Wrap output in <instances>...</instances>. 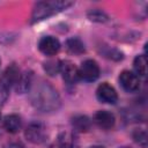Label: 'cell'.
<instances>
[{
	"mask_svg": "<svg viewBox=\"0 0 148 148\" xmlns=\"http://www.w3.org/2000/svg\"><path fill=\"white\" fill-rule=\"evenodd\" d=\"M87 16L90 21H94V22H98V23H104V22H108L109 21V16L108 14L102 10V9H90L88 13H87Z\"/></svg>",
	"mask_w": 148,
	"mask_h": 148,
	"instance_id": "e0dca14e",
	"label": "cell"
},
{
	"mask_svg": "<svg viewBox=\"0 0 148 148\" xmlns=\"http://www.w3.org/2000/svg\"><path fill=\"white\" fill-rule=\"evenodd\" d=\"M32 84V74L31 72H25L23 74H20V77L15 84L16 91L20 94L27 92Z\"/></svg>",
	"mask_w": 148,
	"mask_h": 148,
	"instance_id": "9a60e30c",
	"label": "cell"
},
{
	"mask_svg": "<svg viewBox=\"0 0 148 148\" xmlns=\"http://www.w3.org/2000/svg\"><path fill=\"white\" fill-rule=\"evenodd\" d=\"M72 5H73L72 1H39L35 3L32 8L30 21L31 23L43 21L62 10H66Z\"/></svg>",
	"mask_w": 148,
	"mask_h": 148,
	"instance_id": "7a4b0ae2",
	"label": "cell"
},
{
	"mask_svg": "<svg viewBox=\"0 0 148 148\" xmlns=\"http://www.w3.org/2000/svg\"><path fill=\"white\" fill-rule=\"evenodd\" d=\"M8 97V88H6L1 82H0V105L3 104V102Z\"/></svg>",
	"mask_w": 148,
	"mask_h": 148,
	"instance_id": "44dd1931",
	"label": "cell"
},
{
	"mask_svg": "<svg viewBox=\"0 0 148 148\" xmlns=\"http://www.w3.org/2000/svg\"><path fill=\"white\" fill-rule=\"evenodd\" d=\"M76 138L72 132H62L58 136V148H76Z\"/></svg>",
	"mask_w": 148,
	"mask_h": 148,
	"instance_id": "5bb4252c",
	"label": "cell"
},
{
	"mask_svg": "<svg viewBox=\"0 0 148 148\" xmlns=\"http://www.w3.org/2000/svg\"><path fill=\"white\" fill-rule=\"evenodd\" d=\"M96 97L99 102L105 104H116L118 101V94L116 89L108 82H103L97 87Z\"/></svg>",
	"mask_w": 148,
	"mask_h": 148,
	"instance_id": "52a82bcc",
	"label": "cell"
},
{
	"mask_svg": "<svg viewBox=\"0 0 148 148\" xmlns=\"http://www.w3.org/2000/svg\"><path fill=\"white\" fill-rule=\"evenodd\" d=\"M18 77H20V71H18V68H17L15 65H12V66H9V67L6 69L1 83H2L6 88H9L10 86H15V84H16Z\"/></svg>",
	"mask_w": 148,
	"mask_h": 148,
	"instance_id": "4fadbf2b",
	"label": "cell"
},
{
	"mask_svg": "<svg viewBox=\"0 0 148 148\" xmlns=\"http://www.w3.org/2000/svg\"><path fill=\"white\" fill-rule=\"evenodd\" d=\"M21 126H22V120L18 114L12 113L6 116L3 119V128L8 133H12V134L17 133L21 130Z\"/></svg>",
	"mask_w": 148,
	"mask_h": 148,
	"instance_id": "8fae6325",
	"label": "cell"
},
{
	"mask_svg": "<svg viewBox=\"0 0 148 148\" xmlns=\"http://www.w3.org/2000/svg\"><path fill=\"white\" fill-rule=\"evenodd\" d=\"M60 47V42L54 36H43L38 42V50L47 57L56 56L59 52Z\"/></svg>",
	"mask_w": 148,
	"mask_h": 148,
	"instance_id": "8992f818",
	"label": "cell"
},
{
	"mask_svg": "<svg viewBox=\"0 0 148 148\" xmlns=\"http://www.w3.org/2000/svg\"><path fill=\"white\" fill-rule=\"evenodd\" d=\"M44 69L49 75H54L60 71V61L59 60H49L44 62Z\"/></svg>",
	"mask_w": 148,
	"mask_h": 148,
	"instance_id": "ac0fdd59",
	"label": "cell"
},
{
	"mask_svg": "<svg viewBox=\"0 0 148 148\" xmlns=\"http://www.w3.org/2000/svg\"><path fill=\"white\" fill-rule=\"evenodd\" d=\"M79 74L81 80L86 82H94L99 77L101 69L97 61L94 59H86L79 67Z\"/></svg>",
	"mask_w": 148,
	"mask_h": 148,
	"instance_id": "277c9868",
	"label": "cell"
},
{
	"mask_svg": "<svg viewBox=\"0 0 148 148\" xmlns=\"http://www.w3.org/2000/svg\"><path fill=\"white\" fill-rule=\"evenodd\" d=\"M133 68H134V73L139 77L146 76V74H147V59H146L145 54H139L134 58Z\"/></svg>",
	"mask_w": 148,
	"mask_h": 148,
	"instance_id": "2e32d148",
	"label": "cell"
},
{
	"mask_svg": "<svg viewBox=\"0 0 148 148\" xmlns=\"http://www.w3.org/2000/svg\"><path fill=\"white\" fill-rule=\"evenodd\" d=\"M94 123L102 130H111L114 126V114L108 110H99L94 114Z\"/></svg>",
	"mask_w": 148,
	"mask_h": 148,
	"instance_id": "9c48e42d",
	"label": "cell"
},
{
	"mask_svg": "<svg viewBox=\"0 0 148 148\" xmlns=\"http://www.w3.org/2000/svg\"><path fill=\"white\" fill-rule=\"evenodd\" d=\"M90 148H103V147H101V146H92V147H90Z\"/></svg>",
	"mask_w": 148,
	"mask_h": 148,
	"instance_id": "7402d4cb",
	"label": "cell"
},
{
	"mask_svg": "<svg viewBox=\"0 0 148 148\" xmlns=\"http://www.w3.org/2000/svg\"><path fill=\"white\" fill-rule=\"evenodd\" d=\"M120 148H131V147H120Z\"/></svg>",
	"mask_w": 148,
	"mask_h": 148,
	"instance_id": "603a6c76",
	"label": "cell"
},
{
	"mask_svg": "<svg viewBox=\"0 0 148 148\" xmlns=\"http://www.w3.org/2000/svg\"><path fill=\"white\" fill-rule=\"evenodd\" d=\"M103 56L108 59H111V60H114V61H119L124 58L123 53L120 51H118L117 49H111V47H106L104 51H102Z\"/></svg>",
	"mask_w": 148,
	"mask_h": 148,
	"instance_id": "d6986e66",
	"label": "cell"
},
{
	"mask_svg": "<svg viewBox=\"0 0 148 148\" xmlns=\"http://www.w3.org/2000/svg\"><path fill=\"white\" fill-rule=\"evenodd\" d=\"M64 81H66L69 84L76 83L80 80V74H79V68L69 60L60 61V71Z\"/></svg>",
	"mask_w": 148,
	"mask_h": 148,
	"instance_id": "ba28073f",
	"label": "cell"
},
{
	"mask_svg": "<svg viewBox=\"0 0 148 148\" xmlns=\"http://www.w3.org/2000/svg\"><path fill=\"white\" fill-rule=\"evenodd\" d=\"M46 127L43 123L40 121H31L24 131V136L25 139L35 145L43 143L46 140Z\"/></svg>",
	"mask_w": 148,
	"mask_h": 148,
	"instance_id": "3957f363",
	"label": "cell"
},
{
	"mask_svg": "<svg viewBox=\"0 0 148 148\" xmlns=\"http://www.w3.org/2000/svg\"><path fill=\"white\" fill-rule=\"evenodd\" d=\"M133 139L136 143H139L141 147H146L147 146V133L145 130L142 128H139V130H135L133 132Z\"/></svg>",
	"mask_w": 148,
	"mask_h": 148,
	"instance_id": "ffe728a7",
	"label": "cell"
},
{
	"mask_svg": "<svg viewBox=\"0 0 148 148\" xmlns=\"http://www.w3.org/2000/svg\"><path fill=\"white\" fill-rule=\"evenodd\" d=\"M65 47L68 53L74 54V56H81L86 52V46L83 42L79 37H71L66 40Z\"/></svg>",
	"mask_w": 148,
	"mask_h": 148,
	"instance_id": "7c38bea8",
	"label": "cell"
},
{
	"mask_svg": "<svg viewBox=\"0 0 148 148\" xmlns=\"http://www.w3.org/2000/svg\"><path fill=\"white\" fill-rule=\"evenodd\" d=\"M72 127L74 132L86 133L91 127V120L86 114H76L72 118Z\"/></svg>",
	"mask_w": 148,
	"mask_h": 148,
	"instance_id": "30bf717a",
	"label": "cell"
},
{
	"mask_svg": "<svg viewBox=\"0 0 148 148\" xmlns=\"http://www.w3.org/2000/svg\"><path fill=\"white\" fill-rule=\"evenodd\" d=\"M30 102L42 112H54L60 108L61 99L57 89L46 81L32 82L30 89Z\"/></svg>",
	"mask_w": 148,
	"mask_h": 148,
	"instance_id": "6da1fadb",
	"label": "cell"
},
{
	"mask_svg": "<svg viewBox=\"0 0 148 148\" xmlns=\"http://www.w3.org/2000/svg\"><path fill=\"white\" fill-rule=\"evenodd\" d=\"M119 83L127 92H135L140 88V77L132 71H123L119 75Z\"/></svg>",
	"mask_w": 148,
	"mask_h": 148,
	"instance_id": "5b68a950",
	"label": "cell"
}]
</instances>
